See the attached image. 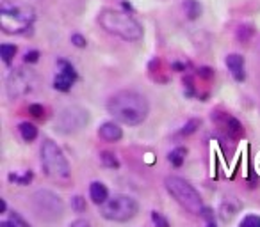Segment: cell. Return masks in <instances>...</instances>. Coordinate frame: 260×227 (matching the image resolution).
<instances>
[{"label":"cell","mask_w":260,"mask_h":227,"mask_svg":"<svg viewBox=\"0 0 260 227\" xmlns=\"http://www.w3.org/2000/svg\"><path fill=\"white\" fill-rule=\"evenodd\" d=\"M107 112L118 121V123L137 126L146 121L150 114L148 100L141 93L136 91H120L113 94L107 101Z\"/></svg>","instance_id":"obj_1"},{"label":"cell","mask_w":260,"mask_h":227,"mask_svg":"<svg viewBox=\"0 0 260 227\" xmlns=\"http://www.w3.org/2000/svg\"><path fill=\"white\" fill-rule=\"evenodd\" d=\"M98 23L107 34L120 37L123 41L136 43L143 37V27L134 16L128 13L118 11V9H103L98 15Z\"/></svg>","instance_id":"obj_2"},{"label":"cell","mask_w":260,"mask_h":227,"mask_svg":"<svg viewBox=\"0 0 260 227\" xmlns=\"http://www.w3.org/2000/svg\"><path fill=\"white\" fill-rule=\"evenodd\" d=\"M36 20L34 9L22 0H4L0 6V29L6 34H25Z\"/></svg>","instance_id":"obj_3"},{"label":"cell","mask_w":260,"mask_h":227,"mask_svg":"<svg viewBox=\"0 0 260 227\" xmlns=\"http://www.w3.org/2000/svg\"><path fill=\"white\" fill-rule=\"evenodd\" d=\"M39 155H41V167L43 172L54 181H66L72 176L70 171V164L64 157L63 149L52 140V138H45L39 147Z\"/></svg>","instance_id":"obj_4"},{"label":"cell","mask_w":260,"mask_h":227,"mask_svg":"<svg viewBox=\"0 0 260 227\" xmlns=\"http://www.w3.org/2000/svg\"><path fill=\"white\" fill-rule=\"evenodd\" d=\"M164 186H166L168 194L178 202L184 209H187L192 215H201L203 211V201L201 195L198 194V190L191 185L189 181H185L184 178L178 176H168L164 179Z\"/></svg>","instance_id":"obj_5"},{"label":"cell","mask_w":260,"mask_h":227,"mask_svg":"<svg viewBox=\"0 0 260 227\" xmlns=\"http://www.w3.org/2000/svg\"><path fill=\"white\" fill-rule=\"evenodd\" d=\"M139 211V204L134 197L123 194H116L109 197V201L100 206V215L111 222H128Z\"/></svg>","instance_id":"obj_6"},{"label":"cell","mask_w":260,"mask_h":227,"mask_svg":"<svg viewBox=\"0 0 260 227\" xmlns=\"http://www.w3.org/2000/svg\"><path fill=\"white\" fill-rule=\"evenodd\" d=\"M38 86V74L34 71L27 69V67H18L13 69L6 82V93H8L9 100H20V98L27 96Z\"/></svg>","instance_id":"obj_7"},{"label":"cell","mask_w":260,"mask_h":227,"mask_svg":"<svg viewBox=\"0 0 260 227\" xmlns=\"http://www.w3.org/2000/svg\"><path fill=\"white\" fill-rule=\"evenodd\" d=\"M32 208L43 220H57L64 213V202L52 190H38L32 195Z\"/></svg>","instance_id":"obj_8"},{"label":"cell","mask_w":260,"mask_h":227,"mask_svg":"<svg viewBox=\"0 0 260 227\" xmlns=\"http://www.w3.org/2000/svg\"><path fill=\"white\" fill-rule=\"evenodd\" d=\"M87 121H89V114H87L86 108L77 107V105H70V107H64L57 114L56 130L64 135L77 133V131L86 126Z\"/></svg>","instance_id":"obj_9"},{"label":"cell","mask_w":260,"mask_h":227,"mask_svg":"<svg viewBox=\"0 0 260 227\" xmlns=\"http://www.w3.org/2000/svg\"><path fill=\"white\" fill-rule=\"evenodd\" d=\"M211 117H212V121H214L216 126H218L225 135L234 138V140H239V138L244 135V126H242V123L237 119V117L228 114V112L216 110V112H212Z\"/></svg>","instance_id":"obj_10"},{"label":"cell","mask_w":260,"mask_h":227,"mask_svg":"<svg viewBox=\"0 0 260 227\" xmlns=\"http://www.w3.org/2000/svg\"><path fill=\"white\" fill-rule=\"evenodd\" d=\"M77 82V71L72 62L66 59L57 60V73L54 77V89L61 91V93H68Z\"/></svg>","instance_id":"obj_11"},{"label":"cell","mask_w":260,"mask_h":227,"mask_svg":"<svg viewBox=\"0 0 260 227\" xmlns=\"http://www.w3.org/2000/svg\"><path fill=\"white\" fill-rule=\"evenodd\" d=\"M225 64L234 77L235 82H244L246 80V60L241 53H228L225 59Z\"/></svg>","instance_id":"obj_12"},{"label":"cell","mask_w":260,"mask_h":227,"mask_svg":"<svg viewBox=\"0 0 260 227\" xmlns=\"http://www.w3.org/2000/svg\"><path fill=\"white\" fill-rule=\"evenodd\" d=\"M98 137L106 142H120L123 138V130L120 124L114 121H106L102 126L98 128Z\"/></svg>","instance_id":"obj_13"},{"label":"cell","mask_w":260,"mask_h":227,"mask_svg":"<svg viewBox=\"0 0 260 227\" xmlns=\"http://www.w3.org/2000/svg\"><path fill=\"white\" fill-rule=\"evenodd\" d=\"M89 197L96 206H103L109 201V190H107V186L103 183L93 181L89 185Z\"/></svg>","instance_id":"obj_14"},{"label":"cell","mask_w":260,"mask_h":227,"mask_svg":"<svg viewBox=\"0 0 260 227\" xmlns=\"http://www.w3.org/2000/svg\"><path fill=\"white\" fill-rule=\"evenodd\" d=\"M18 131L25 142H32V140L38 138V128H36L32 123H20Z\"/></svg>","instance_id":"obj_15"},{"label":"cell","mask_w":260,"mask_h":227,"mask_svg":"<svg viewBox=\"0 0 260 227\" xmlns=\"http://www.w3.org/2000/svg\"><path fill=\"white\" fill-rule=\"evenodd\" d=\"M184 11L185 15H187L189 20H196L201 16V11H203V8H201V4L198 2V0H185L184 2Z\"/></svg>","instance_id":"obj_16"},{"label":"cell","mask_w":260,"mask_h":227,"mask_svg":"<svg viewBox=\"0 0 260 227\" xmlns=\"http://www.w3.org/2000/svg\"><path fill=\"white\" fill-rule=\"evenodd\" d=\"M16 52H18V48H16V45H11V43H4L0 46V57H2L6 66H11L13 59L16 57Z\"/></svg>","instance_id":"obj_17"},{"label":"cell","mask_w":260,"mask_h":227,"mask_svg":"<svg viewBox=\"0 0 260 227\" xmlns=\"http://www.w3.org/2000/svg\"><path fill=\"white\" fill-rule=\"evenodd\" d=\"M185 155H187V149L185 147H175L170 153V157H168V160H170V164L173 167H182L185 162Z\"/></svg>","instance_id":"obj_18"},{"label":"cell","mask_w":260,"mask_h":227,"mask_svg":"<svg viewBox=\"0 0 260 227\" xmlns=\"http://www.w3.org/2000/svg\"><path fill=\"white\" fill-rule=\"evenodd\" d=\"M100 162H102V165L107 169H120V160H118L116 155L111 153V151H102V153H100Z\"/></svg>","instance_id":"obj_19"},{"label":"cell","mask_w":260,"mask_h":227,"mask_svg":"<svg viewBox=\"0 0 260 227\" xmlns=\"http://www.w3.org/2000/svg\"><path fill=\"white\" fill-rule=\"evenodd\" d=\"M200 123H201L200 119H191L189 123L184 124V128H182V130L178 131V135H180V137H187V135L194 133V131H196L198 128H200Z\"/></svg>","instance_id":"obj_20"},{"label":"cell","mask_w":260,"mask_h":227,"mask_svg":"<svg viewBox=\"0 0 260 227\" xmlns=\"http://www.w3.org/2000/svg\"><path fill=\"white\" fill-rule=\"evenodd\" d=\"M253 27L251 25H241L237 29V39L239 41H242V43H246V41H249L251 39V36H253Z\"/></svg>","instance_id":"obj_21"},{"label":"cell","mask_w":260,"mask_h":227,"mask_svg":"<svg viewBox=\"0 0 260 227\" xmlns=\"http://www.w3.org/2000/svg\"><path fill=\"white\" fill-rule=\"evenodd\" d=\"M151 222H153L155 227H171L170 220L162 215L161 211H151Z\"/></svg>","instance_id":"obj_22"},{"label":"cell","mask_w":260,"mask_h":227,"mask_svg":"<svg viewBox=\"0 0 260 227\" xmlns=\"http://www.w3.org/2000/svg\"><path fill=\"white\" fill-rule=\"evenodd\" d=\"M239 227H260V216L258 215H246L241 220Z\"/></svg>","instance_id":"obj_23"},{"label":"cell","mask_w":260,"mask_h":227,"mask_svg":"<svg viewBox=\"0 0 260 227\" xmlns=\"http://www.w3.org/2000/svg\"><path fill=\"white\" fill-rule=\"evenodd\" d=\"M30 179H32V172H30V171H27L22 178H20V176H16V174H9V181H16L18 185H22V186L29 185Z\"/></svg>","instance_id":"obj_24"},{"label":"cell","mask_w":260,"mask_h":227,"mask_svg":"<svg viewBox=\"0 0 260 227\" xmlns=\"http://www.w3.org/2000/svg\"><path fill=\"white\" fill-rule=\"evenodd\" d=\"M72 208L75 209L77 213L86 211V199H84L82 195H75V197L72 199Z\"/></svg>","instance_id":"obj_25"},{"label":"cell","mask_w":260,"mask_h":227,"mask_svg":"<svg viewBox=\"0 0 260 227\" xmlns=\"http://www.w3.org/2000/svg\"><path fill=\"white\" fill-rule=\"evenodd\" d=\"M29 114H32L34 117H43L45 116V108H43V105L30 103L29 105Z\"/></svg>","instance_id":"obj_26"},{"label":"cell","mask_w":260,"mask_h":227,"mask_svg":"<svg viewBox=\"0 0 260 227\" xmlns=\"http://www.w3.org/2000/svg\"><path fill=\"white\" fill-rule=\"evenodd\" d=\"M235 209L234 208H230L228 204H223V208H221V218L225 220V222H228V220L232 218V216L235 215Z\"/></svg>","instance_id":"obj_27"},{"label":"cell","mask_w":260,"mask_h":227,"mask_svg":"<svg viewBox=\"0 0 260 227\" xmlns=\"http://www.w3.org/2000/svg\"><path fill=\"white\" fill-rule=\"evenodd\" d=\"M72 43L77 46V48H86V45H87L86 37L80 36V34H73V36H72Z\"/></svg>","instance_id":"obj_28"},{"label":"cell","mask_w":260,"mask_h":227,"mask_svg":"<svg viewBox=\"0 0 260 227\" xmlns=\"http://www.w3.org/2000/svg\"><path fill=\"white\" fill-rule=\"evenodd\" d=\"M38 57H39V52H36V50H32V52H27L25 53V62L27 64L38 62Z\"/></svg>","instance_id":"obj_29"},{"label":"cell","mask_w":260,"mask_h":227,"mask_svg":"<svg viewBox=\"0 0 260 227\" xmlns=\"http://www.w3.org/2000/svg\"><path fill=\"white\" fill-rule=\"evenodd\" d=\"M13 222H15V223H16V225H18V227H30L29 223H27L25 220H23L22 216H20V215H18V213H16V211H13Z\"/></svg>","instance_id":"obj_30"},{"label":"cell","mask_w":260,"mask_h":227,"mask_svg":"<svg viewBox=\"0 0 260 227\" xmlns=\"http://www.w3.org/2000/svg\"><path fill=\"white\" fill-rule=\"evenodd\" d=\"M70 227H91V223L87 222V220H84V218H79V220H75V222H73Z\"/></svg>","instance_id":"obj_31"},{"label":"cell","mask_w":260,"mask_h":227,"mask_svg":"<svg viewBox=\"0 0 260 227\" xmlns=\"http://www.w3.org/2000/svg\"><path fill=\"white\" fill-rule=\"evenodd\" d=\"M198 73H200V77H205V79H211V77H212V71L209 69V67H201Z\"/></svg>","instance_id":"obj_32"},{"label":"cell","mask_w":260,"mask_h":227,"mask_svg":"<svg viewBox=\"0 0 260 227\" xmlns=\"http://www.w3.org/2000/svg\"><path fill=\"white\" fill-rule=\"evenodd\" d=\"M201 216H203V218H207L209 222H211V220L214 218V215H212V211L209 208H203V211H201Z\"/></svg>","instance_id":"obj_33"},{"label":"cell","mask_w":260,"mask_h":227,"mask_svg":"<svg viewBox=\"0 0 260 227\" xmlns=\"http://www.w3.org/2000/svg\"><path fill=\"white\" fill-rule=\"evenodd\" d=\"M0 227H18L13 220H4V222H0Z\"/></svg>","instance_id":"obj_34"},{"label":"cell","mask_w":260,"mask_h":227,"mask_svg":"<svg viewBox=\"0 0 260 227\" xmlns=\"http://www.w3.org/2000/svg\"><path fill=\"white\" fill-rule=\"evenodd\" d=\"M6 209H8V204H6V201L2 199V201H0V211L6 213Z\"/></svg>","instance_id":"obj_35"},{"label":"cell","mask_w":260,"mask_h":227,"mask_svg":"<svg viewBox=\"0 0 260 227\" xmlns=\"http://www.w3.org/2000/svg\"><path fill=\"white\" fill-rule=\"evenodd\" d=\"M207 227H216V223H212V222H209V225Z\"/></svg>","instance_id":"obj_36"}]
</instances>
